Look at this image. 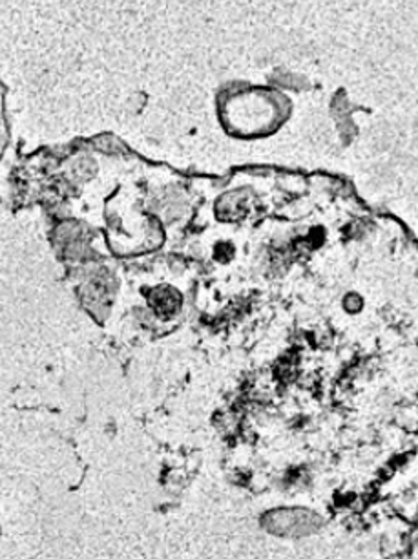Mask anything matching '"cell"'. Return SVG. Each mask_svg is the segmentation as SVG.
Masks as SVG:
<instances>
[{
    "mask_svg": "<svg viewBox=\"0 0 418 559\" xmlns=\"http://www.w3.org/2000/svg\"><path fill=\"white\" fill-rule=\"evenodd\" d=\"M10 143V124L7 116V86L0 81V159L7 152Z\"/></svg>",
    "mask_w": 418,
    "mask_h": 559,
    "instance_id": "1",
    "label": "cell"
}]
</instances>
